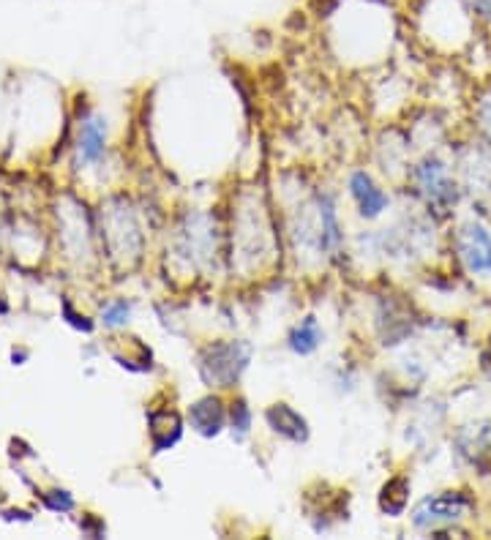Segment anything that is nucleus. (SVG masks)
Segmentation results:
<instances>
[{"label":"nucleus","mask_w":491,"mask_h":540,"mask_svg":"<svg viewBox=\"0 0 491 540\" xmlns=\"http://www.w3.org/2000/svg\"><path fill=\"white\" fill-rule=\"evenodd\" d=\"M251 344L246 339H219L197 352V371L208 388H235L251 366Z\"/></svg>","instance_id":"f257e3e1"},{"label":"nucleus","mask_w":491,"mask_h":540,"mask_svg":"<svg viewBox=\"0 0 491 540\" xmlns=\"http://www.w3.org/2000/svg\"><path fill=\"white\" fill-rule=\"evenodd\" d=\"M470 510V502L464 500L461 494H434V497H426L415 508H412L410 519L415 530L423 532H437L440 527H448L453 521H459L464 513Z\"/></svg>","instance_id":"f03ea898"},{"label":"nucleus","mask_w":491,"mask_h":540,"mask_svg":"<svg viewBox=\"0 0 491 540\" xmlns=\"http://www.w3.org/2000/svg\"><path fill=\"white\" fill-rule=\"evenodd\" d=\"M456 249H459L461 262L467 265L475 276H489L491 273V232L478 224V221H467L461 224L459 235H456Z\"/></svg>","instance_id":"7ed1b4c3"},{"label":"nucleus","mask_w":491,"mask_h":540,"mask_svg":"<svg viewBox=\"0 0 491 540\" xmlns=\"http://www.w3.org/2000/svg\"><path fill=\"white\" fill-rule=\"evenodd\" d=\"M186 418H189L191 429L197 431L200 437H205V440L219 437L221 431L230 426V410L224 407V399H221L219 393H208L202 399L191 401Z\"/></svg>","instance_id":"20e7f679"},{"label":"nucleus","mask_w":491,"mask_h":540,"mask_svg":"<svg viewBox=\"0 0 491 540\" xmlns=\"http://www.w3.org/2000/svg\"><path fill=\"white\" fill-rule=\"evenodd\" d=\"M347 189H350V197L355 202V208L361 213L366 221L380 219L382 213L391 205V197L388 191L382 189L377 180L371 178L366 170H355L347 180Z\"/></svg>","instance_id":"39448f33"},{"label":"nucleus","mask_w":491,"mask_h":540,"mask_svg":"<svg viewBox=\"0 0 491 540\" xmlns=\"http://www.w3.org/2000/svg\"><path fill=\"white\" fill-rule=\"evenodd\" d=\"M265 423H268V429L276 437L292 442V445H303L311 437L309 420L303 418L301 412L295 410L292 404H287V401H273L271 407L265 410Z\"/></svg>","instance_id":"423d86ee"},{"label":"nucleus","mask_w":491,"mask_h":540,"mask_svg":"<svg viewBox=\"0 0 491 540\" xmlns=\"http://www.w3.org/2000/svg\"><path fill=\"white\" fill-rule=\"evenodd\" d=\"M415 178H418V186L426 194V200L434 202V205L456 202V186L448 175V167L440 159H423L415 167Z\"/></svg>","instance_id":"0eeeda50"},{"label":"nucleus","mask_w":491,"mask_h":540,"mask_svg":"<svg viewBox=\"0 0 491 540\" xmlns=\"http://www.w3.org/2000/svg\"><path fill=\"white\" fill-rule=\"evenodd\" d=\"M456 448H459V456L470 461L472 467H481L486 470L491 464V423L489 420H478V423H470L459 431L456 437Z\"/></svg>","instance_id":"6e6552de"},{"label":"nucleus","mask_w":491,"mask_h":540,"mask_svg":"<svg viewBox=\"0 0 491 540\" xmlns=\"http://www.w3.org/2000/svg\"><path fill=\"white\" fill-rule=\"evenodd\" d=\"M322 341H325V330H322L320 320L309 314V317H303L301 322H295L287 333V347H290L292 355H298V358H309L314 352L320 350Z\"/></svg>","instance_id":"1a4fd4ad"},{"label":"nucleus","mask_w":491,"mask_h":540,"mask_svg":"<svg viewBox=\"0 0 491 540\" xmlns=\"http://www.w3.org/2000/svg\"><path fill=\"white\" fill-rule=\"evenodd\" d=\"M183 418L178 412L172 410H161L153 412L151 415V440L156 453H164V450H172L183 437Z\"/></svg>","instance_id":"9d476101"},{"label":"nucleus","mask_w":491,"mask_h":540,"mask_svg":"<svg viewBox=\"0 0 491 540\" xmlns=\"http://www.w3.org/2000/svg\"><path fill=\"white\" fill-rule=\"evenodd\" d=\"M77 150H80V159L85 164H96L104 156V150H107V126H104V120L99 115L82 120Z\"/></svg>","instance_id":"9b49d317"},{"label":"nucleus","mask_w":491,"mask_h":540,"mask_svg":"<svg viewBox=\"0 0 491 540\" xmlns=\"http://www.w3.org/2000/svg\"><path fill=\"white\" fill-rule=\"evenodd\" d=\"M410 502V480L407 478H391L380 491V510L391 519H399L407 510Z\"/></svg>","instance_id":"f8f14e48"},{"label":"nucleus","mask_w":491,"mask_h":540,"mask_svg":"<svg viewBox=\"0 0 491 540\" xmlns=\"http://www.w3.org/2000/svg\"><path fill=\"white\" fill-rule=\"evenodd\" d=\"M251 423H254V412H251L249 401L238 396V399L230 404V431L232 437L238 442H243L251 434Z\"/></svg>","instance_id":"ddd939ff"},{"label":"nucleus","mask_w":491,"mask_h":540,"mask_svg":"<svg viewBox=\"0 0 491 540\" xmlns=\"http://www.w3.org/2000/svg\"><path fill=\"white\" fill-rule=\"evenodd\" d=\"M129 317H131V303H126V300H115V303H110V306L104 309V314H101L104 325H110V328L126 325Z\"/></svg>","instance_id":"4468645a"}]
</instances>
